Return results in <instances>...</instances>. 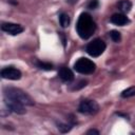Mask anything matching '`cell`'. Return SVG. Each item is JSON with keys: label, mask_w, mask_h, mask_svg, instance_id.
<instances>
[{"label": "cell", "mask_w": 135, "mask_h": 135, "mask_svg": "<svg viewBox=\"0 0 135 135\" xmlns=\"http://www.w3.org/2000/svg\"><path fill=\"white\" fill-rule=\"evenodd\" d=\"M76 31L79 37L82 39H89L91 36H93V34L96 31V23L90 14H80L76 23Z\"/></svg>", "instance_id": "obj_1"}, {"label": "cell", "mask_w": 135, "mask_h": 135, "mask_svg": "<svg viewBox=\"0 0 135 135\" xmlns=\"http://www.w3.org/2000/svg\"><path fill=\"white\" fill-rule=\"evenodd\" d=\"M3 93H4V97L17 100V101L21 102L24 105H34L35 104L33 98L27 93H25L24 91H22V90H20L18 88L7 86V88L4 89Z\"/></svg>", "instance_id": "obj_2"}, {"label": "cell", "mask_w": 135, "mask_h": 135, "mask_svg": "<svg viewBox=\"0 0 135 135\" xmlns=\"http://www.w3.org/2000/svg\"><path fill=\"white\" fill-rule=\"evenodd\" d=\"M74 70L79 74L90 75V74H93L95 72L96 64L91 59H88L85 57H81V58L77 59L76 62L74 63Z\"/></svg>", "instance_id": "obj_3"}, {"label": "cell", "mask_w": 135, "mask_h": 135, "mask_svg": "<svg viewBox=\"0 0 135 135\" xmlns=\"http://www.w3.org/2000/svg\"><path fill=\"white\" fill-rule=\"evenodd\" d=\"M105 47H107V45H105L104 41L100 38H96L86 45L85 51L92 57H99L105 51Z\"/></svg>", "instance_id": "obj_4"}, {"label": "cell", "mask_w": 135, "mask_h": 135, "mask_svg": "<svg viewBox=\"0 0 135 135\" xmlns=\"http://www.w3.org/2000/svg\"><path fill=\"white\" fill-rule=\"evenodd\" d=\"M99 111V105L95 100L83 99L78 105V112L85 115H94Z\"/></svg>", "instance_id": "obj_5"}, {"label": "cell", "mask_w": 135, "mask_h": 135, "mask_svg": "<svg viewBox=\"0 0 135 135\" xmlns=\"http://www.w3.org/2000/svg\"><path fill=\"white\" fill-rule=\"evenodd\" d=\"M4 103H5L6 108L11 112H14V113H17V114H24L26 112L25 105L22 104L21 102L17 101V100H14V99L4 97Z\"/></svg>", "instance_id": "obj_6"}, {"label": "cell", "mask_w": 135, "mask_h": 135, "mask_svg": "<svg viewBox=\"0 0 135 135\" xmlns=\"http://www.w3.org/2000/svg\"><path fill=\"white\" fill-rule=\"evenodd\" d=\"M22 74L20 70L14 68V66H6L1 70V77L4 79H9V80H19L21 78Z\"/></svg>", "instance_id": "obj_7"}, {"label": "cell", "mask_w": 135, "mask_h": 135, "mask_svg": "<svg viewBox=\"0 0 135 135\" xmlns=\"http://www.w3.org/2000/svg\"><path fill=\"white\" fill-rule=\"evenodd\" d=\"M1 30L5 33H8L11 35H18L23 32V27L20 24L12 23V22H3L1 24Z\"/></svg>", "instance_id": "obj_8"}, {"label": "cell", "mask_w": 135, "mask_h": 135, "mask_svg": "<svg viewBox=\"0 0 135 135\" xmlns=\"http://www.w3.org/2000/svg\"><path fill=\"white\" fill-rule=\"evenodd\" d=\"M110 21L115 24V25H118V26H122V25H126L127 23H129V18L126 16V14H122V13H116V14H113L112 17L110 18Z\"/></svg>", "instance_id": "obj_9"}, {"label": "cell", "mask_w": 135, "mask_h": 135, "mask_svg": "<svg viewBox=\"0 0 135 135\" xmlns=\"http://www.w3.org/2000/svg\"><path fill=\"white\" fill-rule=\"evenodd\" d=\"M58 76L64 82H72L74 80V74H73V72L69 68H66V66H61L59 69Z\"/></svg>", "instance_id": "obj_10"}, {"label": "cell", "mask_w": 135, "mask_h": 135, "mask_svg": "<svg viewBox=\"0 0 135 135\" xmlns=\"http://www.w3.org/2000/svg\"><path fill=\"white\" fill-rule=\"evenodd\" d=\"M117 7H118V9H119L122 14H127V13H129V12L131 11V8H132V3H131V1H129V0H121V1L118 2Z\"/></svg>", "instance_id": "obj_11"}, {"label": "cell", "mask_w": 135, "mask_h": 135, "mask_svg": "<svg viewBox=\"0 0 135 135\" xmlns=\"http://www.w3.org/2000/svg\"><path fill=\"white\" fill-rule=\"evenodd\" d=\"M59 22H60V25L62 27H66L69 26L70 22H71V19H70V16L66 14V13H61L59 15Z\"/></svg>", "instance_id": "obj_12"}, {"label": "cell", "mask_w": 135, "mask_h": 135, "mask_svg": "<svg viewBox=\"0 0 135 135\" xmlns=\"http://www.w3.org/2000/svg\"><path fill=\"white\" fill-rule=\"evenodd\" d=\"M120 96H121L122 98H129V97L135 96V86H130V88H128L127 90L122 91L121 94H120Z\"/></svg>", "instance_id": "obj_13"}, {"label": "cell", "mask_w": 135, "mask_h": 135, "mask_svg": "<svg viewBox=\"0 0 135 135\" xmlns=\"http://www.w3.org/2000/svg\"><path fill=\"white\" fill-rule=\"evenodd\" d=\"M74 123H62V122H58L57 123V128L61 133H66L72 129V126Z\"/></svg>", "instance_id": "obj_14"}, {"label": "cell", "mask_w": 135, "mask_h": 135, "mask_svg": "<svg viewBox=\"0 0 135 135\" xmlns=\"http://www.w3.org/2000/svg\"><path fill=\"white\" fill-rule=\"evenodd\" d=\"M109 36H110V38H111L114 42H119V41L121 40V35H120V33H119L118 31H115V30L111 31V32L109 33Z\"/></svg>", "instance_id": "obj_15"}, {"label": "cell", "mask_w": 135, "mask_h": 135, "mask_svg": "<svg viewBox=\"0 0 135 135\" xmlns=\"http://www.w3.org/2000/svg\"><path fill=\"white\" fill-rule=\"evenodd\" d=\"M37 66L41 70H46V71H51L53 70V64L50 63V62H41V61H38L37 62Z\"/></svg>", "instance_id": "obj_16"}, {"label": "cell", "mask_w": 135, "mask_h": 135, "mask_svg": "<svg viewBox=\"0 0 135 135\" xmlns=\"http://www.w3.org/2000/svg\"><path fill=\"white\" fill-rule=\"evenodd\" d=\"M98 5H99V3H98L97 0H90L86 4L88 8H90V9H95V8L98 7Z\"/></svg>", "instance_id": "obj_17"}, {"label": "cell", "mask_w": 135, "mask_h": 135, "mask_svg": "<svg viewBox=\"0 0 135 135\" xmlns=\"http://www.w3.org/2000/svg\"><path fill=\"white\" fill-rule=\"evenodd\" d=\"M86 134H99V131H97V130H89L88 132H86Z\"/></svg>", "instance_id": "obj_18"}]
</instances>
